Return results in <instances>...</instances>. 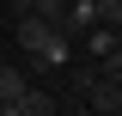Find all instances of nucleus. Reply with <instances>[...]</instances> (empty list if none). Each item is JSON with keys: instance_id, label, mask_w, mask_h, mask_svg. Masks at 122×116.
Instances as JSON below:
<instances>
[{"instance_id": "1", "label": "nucleus", "mask_w": 122, "mask_h": 116, "mask_svg": "<svg viewBox=\"0 0 122 116\" xmlns=\"http://www.w3.org/2000/svg\"><path fill=\"white\" fill-rule=\"evenodd\" d=\"M79 92L98 116H122V79H104V73H79Z\"/></svg>"}, {"instance_id": "2", "label": "nucleus", "mask_w": 122, "mask_h": 116, "mask_svg": "<svg viewBox=\"0 0 122 116\" xmlns=\"http://www.w3.org/2000/svg\"><path fill=\"white\" fill-rule=\"evenodd\" d=\"M37 67H73V37H67V31H49L43 37V49H37Z\"/></svg>"}, {"instance_id": "3", "label": "nucleus", "mask_w": 122, "mask_h": 116, "mask_svg": "<svg viewBox=\"0 0 122 116\" xmlns=\"http://www.w3.org/2000/svg\"><path fill=\"white\" fill-rule=\"evenodd\" d=\"M98 25V0H67V12H61L55 31H67V37H86V31Z\"/></svg>"}, {"instance_id": "4", "label": "nucleus", "mask_w": 122, "mask_h": 116, "mask_svg": "<svg viewBox=\"0 0 122 116\" xmlns=\"http://www.w3.org/2000/svg\"><path fill=\"white\" fill-rule=\"evenodd\" d=\"M49 31H55L49 18H37V12H18V25H12V37H18V49H25V55H37Z\"/></svg>"}, {"instance_id": "5", "label": "nucleus", "mask_w": 122, "mask_h": 116, "mask_svg": "<svg viewBox=\"0 0 122 116\" xmlns=\"http://www.w3.org/2000/svg\"><path fill=\"white\" fill-rule=\"evenodd\" d=\"M116 43H122V25H92L86 31V55H110Z\"/></svg>"}, {"instance_id": "6", "label": "nucleus", "mask_w": 122, "mask_h": 116, "mask_svg": "<svg viewBox=\"0 0 122 116\" xmlns=\"http://www.w3.org/2000/svg\"><path fill=\"white\" fill-rule=\"evenodd\" d=\"M18 116H61V104L49 98V92H37V86H25V98H18Z\"/></svg>"}, {"instance_id": "7", "label": "nucleus", "mask_w": 122, "mask_h": 116, "mask_svg": "<svg viewBox=\"0 0 122 116\" xmlns=\"http://www.w3.org/2000/svg\"><path fill=\"white\" fill-rule=\"evenodd\" d=\"M25 86H30L25 67H6V61H0V104H18V98H25Z\"/></svg>"}, {"instance_id": "8", "label": "nucleus", "mask_w": 122, "mask_h": 116, "mask_svg": "<svg viewBox=\"0 0 122 116\" xmlns=\"http://www.w3.org/2000/svg\"><path fill=\"white\" fill-rule=\"evenodd\" d=\"M98 61H104V67H98V73H104V79H122V43L110 49V55H98Z\"/></svg>"}, {"instance_id": "9", "label": "nucleus", "mask_w": 122, "mask_h": 116, "mask_svg": "<svg viewBox=\"0 0 122 116\" xmlns=\"http://www.w3.org/2000/svg\"><path fill=\"white\" fill-rule=\"evenodd\" d=\"M98 25H122V0H98Z\"/></svg>"}, {"instance_id": "10", "label": "nucleus", "mask_w": 122, "mask_h": 116, "mask_svg": "<svg viewBox=\"0 0 122 116\" xmlns=\"http://www.w3.org/2000/svg\"><path fill=\"white\" fill-rule=\"evenodd\" d=\"M67 116H98V110H92V104H79V110H67Z\"/></svg>"}, {"instance_id": "11", "label": "nucleus", "mask_w": 122, "mask_h": 116, "mask_svg": "<svg viewBox=\"0 0 122 116\" xmlns=\"http://www.w3.org/2000/svg\"><path fill=\"white\" fill-rule=\"evenodd\" d=\"M0 116H18V104H0Z\"/></svg>"}, {"instance_id": "12", "label": "nucleus", "mask_w": 122, "mask_h": 116, "mask_svg": "<svg viewBox=\"0 0 122 116\" xmlns=\"http://www.w3.org/2000/svg\"><path fill=\"white\" fill-rule=\"evenodd\" d=\"M6 6H12V0H6Z\"/></svg>"}, {"instance_id": "13", "label": "nucleus", "mask_w": 122, "mask_h": 116, "mask_svg": "<svg viewBox=\"0 0 122 116\" xmlns=\"http://www.w3.org/2000/svg\"><path fill=\"white\" fill-rule=\"evenodd\" d=\"M61 6H67V0H61Z\"/></svg>"}]
</instances>
